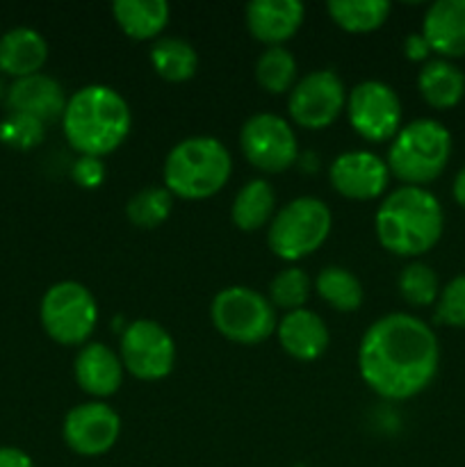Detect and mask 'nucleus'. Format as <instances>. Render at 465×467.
Segmentation results:
<instances>
[{
	"instance_id": "21",
	"label": "nucleus",
	"mask_w": 465,
	"mask_h": 467,
	"mask_svg": "<svg viewBox=\"0 0 465 467\" xmlns=\"http://www.w3.org/2000/svg\"><path fill=\"white\" fill-rule=\"evenodd\" d=\"M422 99L436 109H451L465 96V73L451 59L431 57L418 73Z\"/></svg>"
},
{
	"instance_id": "10",
	"label": "nucleus",
	"mask_w": 465,
	"mask_h": 467,
	"mask_svg": "<svg viewBox=\"0 0 465 467\" xmlns=\"http://www.w3.org/2000/svg\"><path fill=\"white\" fill-rule=\"evenodd\" d=\"M240 146L244 158L255 169L267 173L285 171L299 155L292 126L272 112H258L246 119L240 130Z\"/></svg>"
},
{
	"instance_id": "28",
	"label": "nucleus",
	"mask_w": 465,
	"mask_h": 467,
	"mask_svg": "<svg viewBox=\"0 0 465 467\" xmlns=\"http://www.w3.org/2000/svg\"><path fill=\"white\" fill-rule=\"evenodd\" d=\"M173 210V194L167 187H144L132 194L126 203V214L130 223L140 228H155L169 219Z\"/></svg>"
},
{
	"instance_id": "24",
	"label": "nucleus",
	"mask_w": 465,
	"mask_h": 467,
	"mask_svg": "<svg viewBox=\"0 0 465 467\" xmlns=\"http://www.w3.org/2000/svg\"><path fill=\"white\" fill-rule=\"evenodd\" d=\"M150 64L164 80L185 82L199 68V53L182 36H158L150 46Z\"/></svg>"
},
{
	"instance_id": "15",
	"label": "nucleus",
	"mask_w": 465,
	"mask_h": 467,
	"mask_svg": "<svg viewBox=\"0 0 465 467\" xmlns=\"http://www.w3.org/2000/svg\"><path fill=\"white\" fill-rule=\"evenodd\" d=\"M67 100L64 87L55 78L35 73V76L18 78L7 87L5 105L9 112L27 114V117L39 119L41 123H48L62 119Z\"/></svg>"
},
{
	"instance_id": "7",
	"label": "nucleus",
	"mask_w": 465,
	"mask_h": 467,
	"mask_svg": "<svg viewBox=\"0 0 465 467\" xmlns=\"http://www.w3.org/2000/svg\"><path fill=\"white\" fill-rule=\"evenodd\" d=\"M214 328L237 345H260L276 333L278 319L269 296L246 285L217 292L210 304Z\"/></svg>"
},
{
	"instance_id": "12",
	"label": "nucleus",
	"mask_w": 465,
	"mask_h": 467,
	"mask_svg": "<svg viewBox=\"0 0 465 467\" xmlns=\"http://www.w3.org/2000/svg\"><path fill=\"white\" fill-rule=\"evenodd\" d=\"M351 128L367 141H388L401 128V103L397 91L381 80H363L346 94Z\"/></svg>"
},
{
	"instance_id": "17",
	"label": "nucleus",
	"mask_w": 465,
	"mask_h": 467,
	"mask_svg": "<svg viewBox=\"0 0 465 467\" xmlns=\"http://www.w3.org/2000/svg\"><path fill=\"white\" fill-rule=\"evenodd\" d=\"M73 374H76L80 390L96 400H105L121 388L123 363L109 347L100 345V342H87L78 351Z\"/></svg>"
},
{
	"instance_id": "32",
	"label": "nucleus",
	"mask_w": 465,
	"mask_h": 467,
	"mask_svg": "<svg viewBox=\"0 0 465 467\" xmlns=\"http://www.w3.org/2000/svg\"><path fill=\"white\" fill-rule=\"evenodd\" d=\"M436 319L454 328H465V274L451 278L436 301Z\"/></svg>"
},
{
	"instance_id": "11",
	"label": "nucleus",
	"mask_w": 465,
	"mask_h": 467,
	"mask_svg": "<svg viewBox=\"0 0 465 467\" xmlns=\"http://www.w3.org/2000/svg\"><path fill=\"white\" fill-rule=\"evenodd\" d=\"M346 105V89L333 68H317L294 82L287 99L292 121L308 130L331 126Z\"/></svg>"
},
{
	"instance_id": "8",
	"label": "nucleus",
	"mask_w": 465,
	"mask_h": 467,
	"mask_svg": "<svg viewBox=\"0 0 465 467\" xmlns=\"http://www.w3.org/2000/svg\"><path fill=\"white\" fill-rule=\"evenodd\" d=\"M39 317L44 331L59 345H87L98 322V304L82 283L59 281L41 296Z\"/></svg>"
},
{
	"instance_id": "5",
	"label": "nucleus",
	"mask_w": 465,
	"mask_h": 467,
	"mask_svg": "<svg viewBox=\"0 0 465 467\" xmlns=\"http://www.w3.org/2000/svg\"><path fill=\"white\" fill-rule=\"evenodd\" d=\"M450 158L451 132L436 119H415L392 137L386 164L404 185L424 187L445 171Z\"/></svg>"
},
{
	"instance_id": "18",
	"label": "nucleus",
	"mask_w": 465,
	"mask_h": 467,
	"mask_svg": "<svg viewBox=\"0 0 465 467\" xmlns=\"http://www.w3.org/2000/svg\"><path fill=\"white\" fill-rule=\"evenodd\" d=\"M422 36L442 59L465 55V0H436L422 21Z\"/></svg>"
},
{
	"instance_id": "14",
	"label": "nucleus",
	"mask_w": 465,
	"mask_h": 467,
	"mask_svg": "<svg viewBox=\"0 0 465 467\" xmlns=\"http://www.w3.org/2000/svg\"><path fill=\"white\" fill-rule=\"evenodd\" d=\"M333 190L351 201H372L386 192L390 169L386 160L372 150H346L337 155L328 167Z\"/></svg>"
},
{
	"instance_id": "3",
	"label": "nucleus",
	"mask_w": 465,
	"mask_h": 467,
	"mask_svg": "<svg viewBox=\"0 0 465 467\" xmlns=\"http://www.w3.org/2000/svg\"><path fill=\"white\" fill-rule=\"evenodd\" d=\"M132 114L126 99L108 85H87L73 91L62 114L64 137L80 155L112 153L126 141Z\"/></svg>"
},
{
	"instance_id": "1",
	"label": "nucleus",
	"mask_w": 465,
	"mask_h": 467,
	"mask_svg": "<svg viewBox=\"0 0 465 467\" xmlns=\"http://www.w3.org/2000/svg\"><path fill=\"white\" fill-rule=\"evenodd\" d=\"M440 365L433 328L408 313L378 317L358 347L363 381L386 400L404 401L431 386Z\"/></svg>"
},
{
	"instance_id": "36",
	"label": "nucleus",
	"mask_w": 465,
	"mask_h": 467,
	"mask_svg": "<svg viewBox=\"0 0 465 467\" xmlns=\"http://www.w3.org/2000/svg\"><path fill=\"white\" fill-rule=\"evenodd\" d=\"M451 194H454V201L465 208V167L456 173L454 178V185H451Z\"/></svg>"
},
{
	"instance_id": "16",
	"label": "nucleus",
	"mask_w": 465,
	"mask_h": 467,
	"mask_svg": "<svg viewBox=\"0 0 465 467\" xmlns=\"http://www.w3.org/2000/svg\"><path fill=\"white\" fill-rule=\"evenodd\" d=\"M305 9L299 0H251L244 21L251 35L269 46H283L299 32Z\"/></svg>"
},
{
	"instance_id": "6",
	"label": "nucleus",
	"mask_w": 465,
	"mask_h": 467,
	"mask_svg": "<svg viewBox=\"0 0 465 467\" xmlns=\"http://www.w3.org/2000/svg\"><path fill=\"white\" fill-rule=\"evenodd\" d=\"M331 210L317 196H299L269 222L267 246L281 260L294 263L315 254L331 233Z\"/></svg>"
},
{
	"instance_id": "29",
	"label": "nucleus",
	"mask_w": 465,
	"mask_h": 467,
	"mask_svg": "<svg viewBox=\"0 0 465 467\" xmlns=\"http://www.w3.org/2000/svg\"><path fill=\"white\" fill-rule=\"evenodd\" d=\"M397 287H399V295L406 304L419 306V308L436 304L438 295H440L438 274L433 272V267H429L427 263H419V260L401 269Z\"/></svg>"
},
{
	"instance_id": "19",
	"label": "nucleus",
	"mask_w": 465,
	"mask_h": 467,
	"mask_svg": "<svg viewBox=\"0 0 465 467\" xmlns=\"http://www.w3.org/2000/svg\"><path fill=\"white\" fill-rule=\"evenodd\" d=\"M283 351L296 360H317L328 347V327L313 310H290L276 327Z\"/></svg>"
},
{
	"instance_id": "34",
	"label": "nucleus",
	"mask_w": 465,
	"mask_h": 467,
	"mask_svg": "<svg viewBox=\"0 0 465 467\" xmlns=\"http://www.w3.org/2000/svg\"><path fill=\"white\" fill-rule=\"evenodd\" d=\"M404 53L406 57L413 59V62H429V59H431L429 55H431L433 50L431 46H429V41L422 36V32H410L404 41Z\"/></svg>"
},
{
	"instance_id": "2",
	"label": "nucleus",
	"mask_w": 465,
	"mask_h": 467,
	"mask_svg": "<svg viewBox=\"0 0 465 467\" xmlns=\"http://www.w3.org/2000/svg\"><path fill=\"white\" fill-rule=\"evenodd\" d=\"M374 228L383 249L415 258L440 242L445 213L440 201L427 187L401 185L381 201Z\"/></svg>"
},
{
	"instance_id": "23",
	"label": "nucleus",
	"mask_w": 465,
	"mask_h": 467,
	"mask_svg": "<svg viewBox=\"0 0 465 467\" xmlns=\"http://www.w3.org/2000/svg\"><path fill=\"white\" fill-rule=\"evenodd\" d=\"M276 192L263 178L244 182L231 205V219L240 231H258L274 219Z\"/></svg>"
},
{
	"instance_id": "20",
	"label": "nucleus",
	"mask_w": 465,
	"mask_h": 467,
	"mask_svg": "<svg viewBox=\"0 0 465 467\" xmlns=\"http://www.w3.org/2000/svg\"><path fill=\"white\" fill-rule=\"evenodd\" d=\"M48 59V41L35 27L18 26L0 36V73L14 78H27L41 71Z\"/></svg>"
},
{
	"instance_id": "9",
	"label": "nucleus",
	"mask_w": 465,
	"mask_h": 467,
	"mask_svg": "<svg viewBox=\"0 0 465 467\" xmlns=\"http://www.w3.org/2000/svg\"><path fill=\"white\" fill-rule=\"evenodd\" d=\"M119 358L123 369L140 381H160L169 377L176 365V342L160 322L137 319L123 328Z\"/></svg>"
},
{
	"instance_id": "31",
	"label": "nucleus",
	"mask_w": 465,
	"mask_h": 467,
	"mask_svg": "<svg viewBox=\"0 0 465 467\" xmlns=\"http://www.w3.org/2000/svg\"><path fill=\"white\" fill-rule=\"evenodd\" d=\"M46 137V123L27 114L7 112L0 121V141L18 150H30L39 146Z\"/></svg>"
},
{
	"instance_id": "4",
	"label": "nucleus",
	"mask_w": 465,
	"mask_h": 467,
	"mask_svg": "<svg viewBox=\"0 0 465 467\" xmlns=\"http://www.w3.org/2000/svg\"><path fill=\"white\" fill-rule=\"evenodd\" d=\"M232 160L217 137L196 135L178 141L164 158V187L185 201L210 199L226 187Z\"/></svg>"
},
{
	"instance_id": "27",
	"label": "nucleus",
	"mask_w": 465,
	"mask_h": 467,
	"mask_svg": "<svg viewBox=\"0 0 465 467\" xmlns=\"http://www.w3.org/2000/svg\"><path fill=\"white\" fill-rule=\"evenodd\" d=\"M255 80L269 94H285L294 87L296 59L283 46H269L255 62Z\"/></svg>"
},
{
	"instance_id": "25",
	"label": "nucleus",
	"mask_w": 465,
	"mask_h": 467,
	"mask_svg": "<svg viewBox=\"0 0 465 467\" xmlns=\"http://www.w3.org/2000/svg\"><path fill=\"white\" fill-rule=\"evenodd\" d=\"M315 290L319 299L326 301L331 308L340 313H354L363 304V283L358 281L354 272L340 267V265H328L315 278Z\"/></svg>"
},
{
	"instance_id": "22",
	"label": "nucleus",
	"mask_w": 465,
	"mask_h": 467,
	"mask_svg": "<svg viewBox=\"0 0 465 467\" xmlns=\"http://www.w3.org/2000/svg\"><path fill=\"white\" fill-rule=\"evenodd\" d=\"M169 12L164 0H117L112 5L114 21L132 39H158L167 27Z\"/></svg>"
},
{
	"instance_id": "13",
	"label": "nucleus",
	"mask_w": 465,
	"mask_h": 467,
	"mask_svg": "<svg viewBox=\"0 0 465 467\" xmlns=\"http://www.w3.org/2000/svg\"><path fill=\"white\" fill-rule=\"evenodd\" d=\"M121 436V418L105 401H85L67 413L62 438L78 456H103L117 445Z\"/></svg>"
},
{
	"instance_id": "33",
	"label": "nucleus",
	"mask_w": 465,
	"mask_h": 467,
	"mask_svg": "<svg viewBox=\"0 0 465 467\" xmlns=\"http://www.w3.org/2000/svg\"><path fill=\"white\" fill-rule=\"evenodd\" d=\"M108 169H105L103 160L94 158V155H80L71 167V178L76 185L85 187V190H96L103 185Z\"/></svg>"
},
{
	"instance_id": "35",
	"label": "nucleus",
	"mask_w": 465,
	"mask_h": 467,
	"mask_svg": "<svg viewBox=\"0 0 465 467\" xmlns=\"http://www.w3.org/2000/svg\"><path fill=\"white\" fill-rule=\"evenodd\" d=\"M0 467H35V463L18 447H0Z\"/></svg>"
},
{
	"instance_id": "37",
	"label": "nucleus",
	"mask_w": 465,
	"mask_h": 467,
	"mask_svg": "<svg viewBox=\"0 0 465 467\" xmlns=\"http://www.w3.org/2000/svg\"><path fill=\"white\" fill-rule=\"evenodd\" d=\"M7 99V87L3 85V80H0V100Z\"/></svg>"
},
{
	"instance_id": "30",
	"label": "nucleus",
	"mask_w": 465,
	"mask_h": 467,
	"mask_svg": "<svg viewBox=\"0 0 465 467\" xmlns=\"http://www.w3.org/2000/svg\"><path fill=\"white\" fill-rule=\"evenodd\" d=\"M310 296V278L305 276L304 269L287 267L281 269L269 283V301L274 308L283 310H299L304 308Z\"/></svg>"
},
{
	"instance_id": "26",
	"label": "nucleus",
	"mask_w": 465,
	"mask_h": 467,
	"mask_svg": "<svg viewBox=\"0 0 465 467\" xmlns=\"http://www.w3.org/2000/svg\"><path fill=\"white\" fill-rule=\"evenodd\" d=\"M326 9L333 21L349 32H372L390 16L388 0H331Z\"/></svg>"
}]
</instances>
